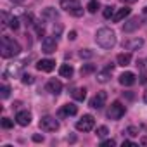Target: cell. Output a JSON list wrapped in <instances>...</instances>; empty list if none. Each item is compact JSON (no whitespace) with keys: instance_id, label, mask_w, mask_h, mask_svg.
I'll use <instances>...</instances> for the list:
<instances>
[{"instance_id":"1","label":"cell","mask_w":147,"mask_h":147,"mask_svg":"<svg viewBox=\"0 0 147 147\" xmlns=\"http://www.w3.org/2000/svg\"><path fill=\"white\" fill-rule=\"evenodd\" d=\"M21 52V45L12 38V36H7L4 35L2 40H0V54H2L4 59H9V57H14Z\"/></svg>"},{"instance_id":"2","label":"cell","mask_w":147,"mask_h":147,"mask_svg":"<svg viewBox=\"0 0 147 147\" xmlns=\"http://www.w3.org/2000/svg\"><path fill=\"white\" fill-rule=\"evenodd\" d=\"M95 42H97L99 47L109 50V49H113L116 45V33L111 28H100L95 33Z\"/></svg>"},{"instance_id":"3","label":"cell","mask_w":147,"mask_h":147,"mask_svg":"<svg viewBox=\"0 0 147 147\" xmlns=\"http://www.w3.org/2000/svg\"><path fill=\"white\" fill-rule=\"evenodd\" d=\"M59 2H61V7H62L66 12H69L71 16L80 18V16L83 14V9H82V5H80L78 0H59Z\"/></svg>"},{"instance_id":"4","label":"cell","mask_w":147,"mask_h":147,"mask_svg":"<svg viewBox=\"0 0 147 147\" xmlns=\"http://www.w3.org/2000/svg\"><path fill=\"white\" fill-rule=\"evenodd\" d=\"M125 113H126V107L121 104V102H113L111 106H109V111H107V118L109 119H119V118H123L125 116Z\"/></svg>"},{"instance_id":"5","label":"cell","mask_w":147,"mask_h":147,"mask_svg":"<svg viewBox=\"0 0 147 147\" xmlns=\"http://www.w3.org/2000/svg\"><path fill=\"white\" fill-rule=\"evenodd\" d=\"M40 128L43 131H55V130H59V121L52 116H43L40 119Z\"/></svg>"},{"instance_id":"6","label":"cell","mask_w":147,"mask_h":147,"mask_svg":"<svg viewBox=\"0 0 147 147\" xmlns=\"http://www.w3.org/2000/svg\"><path fill=\"white\" fill-rule=\"evenodd\" d=\"M94 126H95V119H94L92 114H85V116L76 123V130H78V131H90Z\"/></svg>"},{"instance_id":"7","label":"cell","mask_w":147,"mask_h":147,"mask_svg":"<svg viewBox=\"0 0 147 147\" xmlns=\"http://www.w3.org/2000/svg\"><path fill=\"white\" fill-rule=\"evenodd\" d=\"M55 50H57V40L54 36H43V40H42V52L52 54Z\"/></svg>"},{"instance_id":"8","label":"cell","mask_w":147,"mask_h":147,"mask_svg":"<svg viewBox=\"0 0 147 147\" xmlns=\"http://www.w3.org/2000/svg\"><path fill=\"white\" fill-rule=\"evenodd\" d=\"M106 100H107V94H106V92H97V95H94L92 100H90V107H94V109H102V107L106 106Z\"/></svg>"},{"instance_id":"9","label":"cell","mask_w":147,"mask_h":147,"mask_svg":"<svg viewBox=\"0 0 147 147\" xmlns=\"http://www.w3.org/2000/svg\"><path fill=\"white\" fill-rule=\"evenodd\" d=\"M140 18L138 16H135V18H130V19H126L125 21V24H123V31L125 33H131V31H135V30H138L140 28Z\"/></svg>"},{"instance_id":"10","label":"cell","mask_w":147,"mask_h":147,"mask_svg":"<svg viewBox=\"0 0 147 147\" xmlns=\"http://www.w3.org/2000/svg\"><path fill=\"white\" fill-rule=\"evenodd\" d=\"M54 67H55V61L54 59H42V61L36 62V69L43 71V73H50Z\"/></svg>"},{"instance_id":"11","label":"cell","mask_w":147,"mask_h":147,"mask_svg":"<svg viewBox=\"0 0 147 147\" xmlns=\"http://www.w3.org/2000/svg\"><path fill=\"white\" fill-rule=\"evenodd\" d=\"M45 88H47V92H50L52 95H59L61 90H62V83H61L59 80H49L47 85H45Z\"/></svg>"},{"instance_id":"12","label":"cell","mask_w":147,"mask_h":147,"mask_svg":"<svg viewBox=\"0 0 147 147\" xmlns=\"http://www.w3.org/2000/svg\"><path fill=\"white\" fill-rule=\"evenodd\" d=\"M113 64H109L106 69H102V71H99L97 73V82L99 83H107L109 82V78H111V73H113Z\"/></svg>"},{"instance_id":"13","label":"cell","mask_w":147,"mask_h":147,"mask_svg":"<svg viewBox=\"0 0 147 147\" xmlns=\"http://www.w3.org/2000/svg\"><path fill=\"white\" fill-rule=\"evenodd\" d=\"M119 83L123 87H131L135 83V75H133L131 71H125L123 75H119Z\"/></svg>"},{"instance_id":"14","label":"cell","mask_w":147,"mask_h":147,"mask_svg":"<svg viewBox=\"0 0 147 147\" xmlns=\"http://www.w3.org/2000/svg\"><path fill=\"white\" fill-rule=\"evenodd\" d=\"M142 45H144L142 38H131V40H125L123 42V49H126V50H137Z\"/></svg>"},{"instance_id":"15","label":"cell","mask_w":147,"mask_h":147,"mask_svg":"<svg viewBox=\"0 0 147 147\" xmlns=\"http://www.w3.org/2000/svg\"><path fill=\"white\" fill-rule=\"evenodd\" d=\"M16 121H18V125H21V126H28V125L31 123V114H30L28 111H19V113L16 114Z\"/></svg>"},{"instance_id":"16","label":"cell","mask_w":147,"mask_h":147,"mask_svg":"<svg viewBox=\"0 0 147 147\" xmlns=\"http://www.w3.org/2000/svg\"><path fill=\"white\" fill-rule=\"evenodd\" d=\"M78 113V107L75 104H66L62 106V109L59 111V116H75Z\"/></svg>"},{"instance_id":"17","label":"cell","mask_w":147,"mask_h":147,"mask_svg":"<svg viewBox=\"0 0 147 147\" xmlns=\"http://www.w3.org/2000/svg\"><path fill=\"white\" fill-rule=\"evenodd\" d=\"M128 16H130V9H128V7H123V9H118V11L114 12L113 21H114V23H121V21L126 19Z\"/></svg>"},{"instance_id":"18","label":"cell","mask_w":147,"mask_h":147,"mask_svg":"<svg viewBox=\"0 0 147 147\" xmlns=\"http://www.w3.org/2000/svg\"><path fill=\"white\" fill-rule=\"evenodd\" d=\"M73 73H75V69H73L71 64H62V66L59 67V75H61L62 78H71Z\"/></svg>"},{"instance_id":"19","label":"cell","mask_w":147,"mask_h":147,"mask_svg":"<svg viewBox=\"0 0 147 147\" xmlns=\"http://www.w3.org/2000/svg\"><path fill=\"white\" fill-rule=\"evenodd\" d=\"M116 62H118V66H128L130 62H131V55L128 54V52H123V54H118V57H116Z\"/></svg>"},{"instance_id":"20","label":"cell","mask_w":147,"mask_h":147,"mask_svg":"<svg viewBox=\"0 0 147 147\" xmlns=\"http://www.w3.org/2000/svg\"><path fill=\"white\" fill-rule=\"evenodd\" d=\"M85 97H87V90L85 88L73 90V99H75V100H85Z\"/></svg>"},{"instance_id":"21","label":"cell","mask_w":147,"mask_h":147,"mask_svg":"<svg viewBox=\"0 0 147 147\" xmlns=\"http://www.w3.org/2000/svg\"><path fill=\"white\" fill-rule=\"evenodd\" d=\"M137 66L140 67V83H142V85H145V83H147V73H145V69H144V62H142V61H138V62H137Z\"/></svg>"},{"instance_id":"22","label":"cell","mask_w":147,"mask_h":147,"mask_svg":"<svg viewBox=\"0 0 147 147\" xmlns=\"http://www.w3.org/2000/svg\"><path fill=\"white\" fill-rule=\"evenodd\" d=\"M87 9H88V12H90V14H95V12H97V9H99V2H97V0H90L88 5H87Z\"/></svg>"},{"instance_id":"23","label":"cell","mask_w":147,"mask_h":147,"mask_svg":"<svg viewBox=\"0 0 147 147\" xmlns=\"http://www.w3.org/2000/svg\"><path fill=\"white\" fill-rule=\"evenodd\" d=\"M9 95H11V87L9 85H2V87H0V97L7 99Z\"/></svg>"},{"instance_id":"24","label":"cell","mask_w":147,"mask_h":147,"mask_svg":"<svg viewBox=\"0 0 147 147\" xmlns=\"http://www.w3.org/2000/svg\"><path fill=\"white\" fill-rule=\"evenodd\" d=\"M102 16H104L106 19H111V18L114 16V7H113V5H107V7H104V12H102Z\"/></svg>"},{"instance_id":"25","label":"cell","mask_w":147,"mask_h":147,"mask_svg":"<svg viewBox=\"0 0 147 147\" xmlns=\"http://www.w3.org/2000/svg\"><path fill=\"white\" fill-rule=\"evenodd\" d=\"M43 16H45V18H50V19H57V12H55L52 7H47L45 12H43Z\"/></svg>"},{"instance_id":"26","label":"cell","mask_w":147,"mask_h":147,"mask_svg":"<svg viewBox=\"0 0 147 147\" xmlns=\"http://www.w3.org/2000/svg\"><path fill=\"white\" fill-rule=\"evenodd\" d=\"M126 133H128L130 137H138L140 130H138V126H128V128H126Z\"/></svg>"},{"instance_id":"27","label":"cell","mask_w":147,"mask_h":147,"mask_svg":"<svg viewBox=\"0 0 147 147\" xmlns=\"http://www.w3.org/2000/svg\"><path fill=\"white\" fill-rule=\"evenodd\" d=\"M95 71V66L94 64H87L82 67V75H88V73H94Z\"/></svg>"},{"instance_id":"28","label":"cell","mask_w":147,"mask_h":147,"mask_svg":"<svg viewBox=\"0 0 147 147\" xmlns=\"http://www.w3.org/2000/svg\"><path fill=\"white\" fill-rule=\"evenodd\" d=\"M2 16V28H5V26H9V23H11V19H9V16H7V12H2L0 14Z\"/></svg>"},{"instance_id":"29","label":"cell","mask_w":147,"mask_h":147,"mask_svg":"<svg viewBox=\"0 0 147 147\" xmlns=\"http://www.w3.org/2000/svg\"><path fill=\"white\" fill-rule=\"evenodd\" d=\"M9 26H11L12 30H18V28H19V19H18V18H11V23H9Z\"/></svg>"},{"instance_id":"30","label":"cell","mask_w":147,"mask_h":147,"mask_svg":"<svg viewBox=\"0 0 147 147\" xmlns=\"http://www.w3.org/2000/svg\"><path fill=\"white\" fill-rule=\"evenodd\" d=\"M33 82H35V80H33L31 75H23V83H24V85H31Z\"/></svg>"},{"instance_id":"31","label":"cell","mask_w":147,"mask_h":147,"mask_svg":"<svg viewBox=\"0 0 147 147\" xmlns=\"http://www.w3.org/2000/svg\"><path fill=\"white\" fill-rule=\"evenodd\" d=\"M107 133H109V131H107V126H99V128H97V135H99V137H106Z\"/></svg>"},{"instance_id":"32","label":"cell","mask_w":147,"mask_h":147,"mask_svg":"<svg viewBox=\"0 0 147 147\" xmlns=\"http://www.w3.org/2000/svg\"><path fill=\"white\" fill-rule=\"evenodd\" d=\"M92 55H94V52H92V50H88V49L80 50V57H92Z\"/></svg>"},{"instance_id":"33","label":"cell","mask_w":147,"mask_h":147,"mask_svg":"<svg viewBox=\"0 0 147 147\" xmlns=\"http://www.w3.org/2000/svg\"><path fill=\"white\" fill-rule=\"evenodd\" d=\"M2 126L4 128H12V121L9 118H2Z\"/></svg>"},{"instance_id":"34","label":"cell","mask_w":147,"mask_h":147,"mask_svg":"<svg viewBox=\"0 0 147 147\" xmlns=\"http://www.w3.org/2000/svg\"><path fill=\"white\" fill-rule=\"evenodd\" d=\"M100 145H102V147H113V145H116V140L109 138V140H104V142H102Z\"/></svg>"},{"instance_id":"35","label":"cell","mask_w":147,"mask_h":147,"mask_svg":"<svg viewBox=\"0 0 147 147\" xmlns=\"http://www.w3.org/2000/svg\"><path fill=\"white\" fill-rule=\"evenodd\" d=\"M123 147H137V145H135L133 142H130V140H125V142H123Z\"/></svg>"},{"instance_id":"36","label":"cell","mask_w":147,"mask_h":147,"mask_svg":"<svg viewBox=\"0 0 147 147\" xmlns=\"http://www.w3.org/2000/svg\"><path fill=\"white\" fill-rule=\"evenodd\" d=\"M33 140L35 142H43V137L42 135H33Z\"/></svg>"},{"instance_id":"37","label":"cell","mask_w":147,"mask_h":147,"mask_svg":"<svg viewBox=\"0 0 147 147\" xmlns=\"http://www.w3.org/2000/svg\"><path fill=\"white\" fill-rule=\"evenodd\" d=\"M69 40H75L76 38V31H69V36H67Z\"/></svg>"},{"instance_id":"38","label":"cell","mask_w":147,"mask_h":147,"mask_svg":"<svg viewBox=\"0 0 147 147\" xmlns=\"http://www.w3.org/2000/svg\"><path fill=\"white\" fill-rule=\"evenodd\" d=\"M121 2H123V4H135L137 0H121Z\"/></svg>"},{"instance_id":"39","label":"cell","mask_w":147,"mask_h":147,"mask_svg":"<svg viewBox=\"0 0 147 147\" xmlns=\"http://www.w3.org/2000/svg\"><path fill=\"white\" fill-rule=\"evenodd\" d=\"M11 2H14V4H21V2H24V0H11Z\"/></svg>"},{"instance_id":"40","label":"cell","mask_w":147,"mask_h":147,"mask_svg":"<svg viewBox=\"0 0 147 147\" xmlns=\"http://www.w3.org/2000/svg\"><path fill=\"white\" fill-rule=\"evenodd\" d=\"M144 100H145V102H147V90H145V92H144Z\"/></svg>"}]
</instances>
